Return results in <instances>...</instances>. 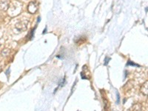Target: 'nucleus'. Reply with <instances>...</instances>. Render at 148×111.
Listing matches in <instances>:
<instances>
[{"label":"nucleus","mask_w":148,"mask_h":111,"mask_svg":"<svg viewBox=\"0 0 148 111\" xmlns=\"http://www.w3.org/2000/svg\"><path fill=\"white\" fill-rule=\"evenodd\" d=\"M38 10V4L36 2H30L28 7V11L31 14H34Z\"/></svg>","instance_id":"1"},{"label":"nucleus","mask_w":148,"mask_h":111,"mask_svg":"<svg viewBox=\"0 0 148 111\" xmlns=\"http://www.w3.org/2000/svg\"><path fill=\"white\" fill-rule=\"evenodd\" d=\"M9 6H10V0H0V10L1 11H7Z\"/></svg>","instance_id":"2"},{"label":"nucleus","mask_w":148,"mask_h":111,"mask_svg":"<svg viewBox=\"0 0 148 111\" xmlns=\"http://www.w3.org/2000/svg\"><path fill=\"white\" fill-rule=\"evenodd\" d=\"M27 24L25 22H18L17 24H16V28L19 31H25V30L27 29Z\"/></svg>","instance_id":"3"},{"label":"nucleus","mask_w":148,"mask_h":111,"mask_svg":"<svg viewBox=\"0 0 148 111\" xmlns=\"http://www.w3.org/2000/svg\"><path fill=\"white\" fill-rule=\"evenodd\" d=\"M140 91L145 96H148V81H145L141 87Z\"/></svg>","instance_id":"4"},{"label":"nucleus","mask_w":148,"mask_h":111,"mask_svg":"<svg viewBox=\"0 0 148 111\" xmlns=\"http://www.w3.org/2000/svg\"><path fill=\"white\" fill-rule=\"evenodd\" d=\"M127 66H136V67H139V65H137V64H135L134 63V62H131V61H130V60H129L128 62H127Z\"/></svg>","instance_id":"5"},{"label":"nucleus","mask_w":148,"mask_h":111,"mask_svg":"<svg viewBox=\"0 0 148 111\" xmlns=\"http://www.w3.org/2000/svg\"><path fill=\"white\" fill-rule=\"evenodd\" d=\"M9 53H10V50L8 49H5L2 51V54L3 56H7L9 54Z\"/></svg>","instance_id":"6"},{"label":"nucleus","mask_w":148,"mask_h":111,"mask_svg":"<svg viewBox=\"0 0 148 111\" xmlns=\"http://www.w3.org/2000/svg\"><path fill=\"white\" fill-rule=\"evenodd\" d=\"M110 59L108 58V57H106L105 59H104V65H108V62H110Z\"/></svg>","instance_id":"7"},{"label":"nucleus","mask_w":148,"mask_h":111,"mask_svg":"<svg viewBox=\"0 0 148 111\" xmlns=\"http://www.w3.org/2000/svg\"><path fill=\"white\" fill-rule=\"evenodd\" d=\"M116 96H117V104H118L120 102V96L118 92H116Z\"/></svg>","instance_id":"8"}]
</instances>
